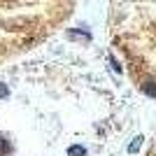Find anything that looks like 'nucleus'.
<instances>
[{
	"mask_svg": "<svg viewBox=\"0 0 156 156\" xmlns=\"http://www.w3.org/2000/svg\"><path fill=\"white\" fill-rule=\"evenodd\" d=\"M68 156H86V149L82 144H70L68 147Z\"/></svg>",
	"mask_w": 156,
	"mask_h": 156,
	"instance_id": "nucleus-1",
	"label": "nucleus"
},
{
	"mask_svg": "<svg viewBox=\"0 0 156 156\" xmlns=\"http://www.w3.org/2000/svg\"><path fill=\"white\" fill-rule=\"evenodd\" d=\"M142 91L147 93L149 98H156V82H144V84H142Z\"/></svg>",
	"mask_w": 156,
	"mask_h": 156,
	"instance_id": "nucleus-2",
	"label": "nucleus"
},
{
	"mask_svg": "<svg viewBox=\"0 0 156 156\" xmlns=\"http://www.w3.org/2000/svg\"><path fill=\"white\" fill-rule=\"evenodd\" d=\"M142 140H144L142 135H137V137H133V142L128 144V151H130V154H135V151L140 149V147H142Z\"/></svg>",
	"mask_w": 156,
	"mask_h": 156,
	"instance_id": "nucleus-3",
	"label": "nucleus"
},
{
	"mask_svg": "<svg viewBox=\"0 0 156 156\" xmlns=\"http://www.w3.org/2000/svg\"><path fill=\"white\" fill-rule=\"evenodd\" d=\"M9 151H12V147H9V142H7L5 137H0V156L9 154Z\"/></svg>",
	"mask_w": 156,
	"mask_h": 156,
	"instance_id": "nucleus-4",
	"label": "nucleus"
},
{
	"mask_svg": "<svg viewBox=\"0 0 156 156\" xmlns=\"http://www.w3.org/2000/svg\"><path fill=\"white\" fill-rule=\"evenodd\" d=\"M68 37H82V40H89L91 35H89V33H77V30H70V33H68Z\"/></svg>",
	"mask_w": 156,
	"mask_h": 156,
	"instance_id": "nucleus-5",
	"label": "nucleus"
},
{
	"mask_svg": "<svg viewBox=\"0 0 156 156\" xmlns=\"http://www.w3.org/2000/svg\"><path fill=\"white\" fill-rule=\"evenodd\" d=\"M7 96H9V89L5 84H0V98H7Z\"/></svg>",
	"mask_w": 156,
	"mask_h": 156,
	"instance_id": "nucleus-6",
	"label": "nucleus"
}]
</instances>
